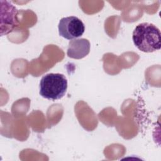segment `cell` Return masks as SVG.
I'll return each instance as SVG.
<instances>
[{"label":"cell","instance_id":"obj_1","mask_svg":"<svg viewBox=\"0 0 161 161\" xmlns=\"http://www.w3.org/2000/svg\"><path fill=\"white\" fill-rule=\"evenodd\" d=\"M132 39L136 47L143 52H153L161 47L160 31L152 23L138 25L133 30Z\"/></svg>","mask_w":161,"mask_h":161},{"label":"cell","instance_id":"obj_4","mask_svg":"<svg viewBox=\"0 0 161 161\" xmlns=\"http://www.w3.org/2000/svg\"><path fill=\"white\" fill-rule=\"evenodd\" d=\"M58 28L60 36L69 40L81 36L85 31L83 22L74 16L62 18L59 21Z\"/></svg>","mask_w":161,"mask_h":161},{"label":"cell","instance_id":"obj_3","mask_svg":"<svg viewBox=\"0 0 161 161\" xmlns=\"http://www.w3.org/2000/svg\"><path fill=\"white\" fill-rule=\"evenodd\" d=\"M1 3V35L12 32L19 25L18 11L11 3L0 1Z\"/></svg>","mask_w":161,"mask_h":161},{"label":"cell","instance_id":"obj_5","mask_svg":"<svg viewBox=\"0 0 161 161\" xmlns=\"http://www.w3.org/2000/svg\"><path fill=\"white\" fill-rule=\"evenodd\" d=\"M90 47V42L87 39H74L69 43L67 55L71 58L81 59L89 54Z\"/></svg>","mask_w":161,"mask_h":161},{"label":"cell","instance_id":"obj_2","mask_svg":"<svg viewBox=\"0 0 161 161\" xmlns=\"http://www.w3.org/2000/svg\"><path fill=\"white\" fill-rule=\"evenodd\" d=\"M67 86V80L64 74H47L40 80V94L48 100H58L65 96Z\"/></svg>","mask_w":161,"mask_h":161}]
</instances>
